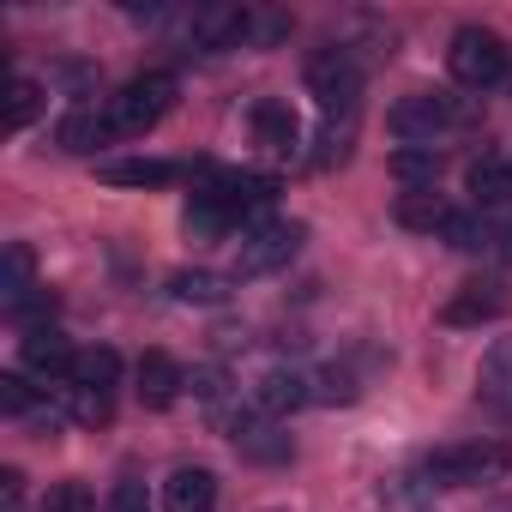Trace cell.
<instances>
[{
  "label": "cell",
  "instance_id": "cell-23",
  "mask_svg": "<svg viewBox=\"0 0 512 512\" xmlns=\"http://www.w3.org/2000/svg\"><path fill=\"white\" fill-rule=\"evenodd\" d=\"M392 175L404 181V187H434V175H440V151H428V145H404V151H392Z\"/></svg>",
  "mask_w": 512,
  "mask_h": 512
},
{
  "label": "cell",
  "instance_id": "cell-7",
  "mask_svg": "<svg viewBox=\"0 0 512 512\" xmlns=\"http://www.w3.org/2000/svg\"><path fill=\"white\" fill-rule=\"evenodd\" d=\"M205 193L235 217V229H247L253 217H260V211L278 199V181H272V175H241V169H229V175H211Z\"/></svg>",
  "mask_w": 512,
  "mask_h": 512
},
{
  "label": "cell",
  "instance_id": "cell-28",
  "mask_svg": "<svg viewBox=\"0 0 512 512\" xmlns=\"http://www.w3.org/2000/svg\"><path fill=\"white\" fill-rule=\"evenodd\" d=\"M308 386H314V398H320V404H356V380H350L344 368H320Z\"/></svg>",
  "mask_w": 512,
  "mask_h": 512
},
{
  "label": "cell",
  "instance_id": "cell-4",
  "mask_svg": "<svg viewBox=\"0 0 512 512\" xmlns=\"http://www.w3.org/2000/svg\"><path fill=\"white\" fill-rule=\"evenodd\" d=\"M446 67H452V79L464 91H494L506 79V43L494 31H482V25H464L452 37V49H446Z\"/></svg>",
  "mask_w": 512,
  "mask_h": 512
},
{
  "label": "cell",
  "instance_id": "cell-32",
  "mask_svg": "<svg viewBox=\"0 0 512 512\" xmlns=\"http://www.w3.org/2000/svg\"><path fill=\"white\" fill-rule=\"evenodd\" d=\"M19 506H25V476L0 470V512H19Z\"/></svg>",
  "mask_w": 512,
  "mask_h": 512
},
{
  "label": "cell",
  "instance_id": "cell-19",
  "mask_svg": "<svg viewBox=\"0 0 512 512\" xmlns=\"http://www.w3.org/2000/svg\"><path fill=\"white\" fill-rule=\"evenodd\" d=\"M31 278H37V253L25 241H7V278H0V302H7V314H19L31 302V290H37Z\"/></svg>",
  "mask_w": 512,
  "mask_h": 512
},
{
  "label": "cell",
  "instance_id": "cell-22",
  "mask_svg": "<svg viewBox=\"0 0 512 512\" xmlns=\"http://www.w3.org/2000/svg\"><path fill=\"white\" fill-rule=\"evenodd\" d=\"M440 235H446L458 253H482V247H494V241H500V229H494L482 211H452V223H446Z\"/></svg>",
  "mask_w": 512,
  "mask_h": 512
},
{
  "label": "cell",
  "instance_id": "cell-13",
  "mask_svg": "<svg viewBox=\"0 0 512 512\" xmlns=\"http://www.w3.org/2000/svg\"><path fill=\"white\" fill-rule=\"evenodd\" d=\"M163 506H169V512H211V506H217V476H211L205 464H181V470H169V482H163Z\"/></svg>",
  "mask_w": 512,
  "mask_h": 512
},
{
  "label": "cell",
  "instance_id": "cell-25",
  "mask_svg": "<svg viewBox=\"0 0 512 512\" xmlns=\"http://www.w3.org/2000/svg\"><path fill=\"white\" fill-rule=\"evenodd\" d=\"M169 296H175V302H199V308H211V302H223L229 290H223L217 272H175V278H169Z\"/></svg>",
  "mask_w": 512,
  "mask_h": 512
},
{
  "label": "cell",
  "instance_id": "cell-18",
  "mask_svg": "<svg viewBox=\"0 0 512 512\" xmlns=\"http://www.w3.org/2000/svg\"><path fill=\"white\" fill-rule=\"evenodd\" d=\"M103 181L109 187H169V181H181V163H169V157H121V163H103Z\"/></svg>",
  "mask_w": 512,
  "mask_h": 512
},
{
  "label": "cell",
  "instance_id": "cell-6",
  "mask_svg": "<svg viewBox=\"0 0 512 512\" xmlns=\"http://www.w3.org/2000/svg\"><path fill=\"white\" fill-rule=\"evenodd\" d=\"M302 241H308L302 223H253L241 235V253H235V278H266V272L290 266Z\"/></svg>",
  "mask_w": 512,
  "mask_h": 512
},
{
  "label": "cell",
  "instance_id": "cell-5",
  "mask_svg": "<svg viewBox=\"0 0 512 512\" xmlns=\"http://www.w3.org/2000/svg\"><path fill=\"white\" fill-rule=\"evenodd\" d=\"M308 91H314V103L338 121V115H356V97H362V67H356V55L350 49H320L314 61H308Z\"/></svg>",
  "mask_w": 512,
  "mask_h": 512
},
{
  "label": "cell",
  "instance_id": "cell-24",
  "mask_svg": "<svg viewBox=\"0 0 512 512\" xmlns=\"http://www.w3.org/2000/svg\"><path fill=\"white\" fill-rule=\"evenodd\" d=\"M229 229H235V217H229V211L199 187V193L187 199V235H229Z\"/></svg>",
  "mask_w": 512,
  "mask_h": 512
},
{
  "label": "cell",
  "instance_id": "cell-30",
  "mask_svg": "<svg viewBox=\"0 0 512 512\" xmlns=\"http://www.w3.org/2000/svg\"><path fill=\"white\" fill-rule=\"evenodd\" d=\"M67 410H73V422H109V392L67 386Z\"/></svg>",
  "mask_w": 512,
  "mask_h": 512
},
{
  "label": "cell",
  "instance_id": "cell-11",
  "mask_svg": "<svg viewBox=\"0 0 512 512\" xmlns=\"http://www.w3.org/2000/svg\"><path fill=\"white\" fill-rule=\"evenodd\" d=\"M506 308H512V296H506L500 284H488V278H482V284H464V290L446 302V314H440V320H446V326H482V320H500Z\"/></svg>",
  "mask_w": 512,
  "mask_h": 512
},
{
  "label": "cell",
  "instance_id": "cell-27",
  "mask_svg": "<svg viewBox=\"0 0 512 512\" xmlns=\"http://www.w3.org/2000/svg\"><path fill=\"white\" fill-rule=\"evenodd\" d=\"M37 512H97V500H91V488L85 482H55L49 494H43V506Z\"/></svg>",
  "mask_w": 512,
  "mask_h": 512
},
{
  "label": "cell",
  "instance_id": "cell-31",
  "mask_svg": "<svg viewBox=\"0 0 512 512\" xmlns=\"http://www.w3.org/2000/svg\"><path fill=\"white\" fill-rule=\"evenodd\" d=\"M109 512H151V494H145V482H121V488L109 494Z\"/></svg>",
  "mask_w": 512,
  "mask_h": 512
},
{
  "label": "cell",
  "instance_id": "cell-1",
  "mask_svg": "<svg viewBox=\"0 0 512 512\" xmlns=\"http://www.w3.org/2000/svg\"><path fill=\"white\" fill-rule=\"evenodd\" d=\"M512 470V446L506 440H458L422 458V476L434 488H476V482H500Z\"/></svg>",
  "mask_w": 512,
  "mask_h": 512
},
{
  "label": "cell",
  "instance_id": "cell-10",
  "mask_svg": "<svg viewBox=\"0 0 512 512\" xmlns=\"http://www.w3.org/2000/svg\"><path fill=\"white\" fill-rule=\"evenodd\" d=\"M247 31H253V13H247V7H205V13H193L187 43L205 49V55H217V49L247 43Z\"/></svg>",
  "mask_w": 512,
  "mask_h": 512
},
{
  "label": "cell",
  "instance_id": "cell-15",
  "mask_svg": "<svg viewBox=\"0 0 512 512\" xmlns=\"http://www.w3.org/2000/svg\"><path fill=\"white\" fill-rule=\"evenodd\" d=\"M253 133H260V145L278 151V157H290L302 145V121H296V109L284 97H260V103H253Z\"/></svg>",
  "mask_w": 512,
  "mask_h": 512
},
{
  "label": "cell",
  "instance_id": "cell-3",
  "mask_svg": "<svg viewBox=\"0 0 512 512\" xmlns=\"http://www.w3.org/2000/svg\"><path fill=\"white\" fill-rule=\"evenodd\" d=\"M464 121H470V109H464L458 97H446V91H410V97H398V103L386 109V127H392L404 145H428V151H434L440 133H452V127H464Z\"/></svg>",
  "mask_w": 512,
  "mask_h": 512
},
{
  "label": "cell",
  "instance_id": "cell-9",
  "mask_svg": "<svg viewBox=\"0 0 512 512\" xmlns=\"http://www.w3.org/2000/svg\"><path fill=\"white\" fill-rule=\"evenodd\" d=\"M19 362L37 374V380H73V362H79V350L55 332V326H31L25 338H19Z\"/></svg>",
  "mask_w": 512,
  "mask_h": 512
},
{
  "label": "cell",
  "instance_id": "cell-26",
  "mask_svg": "<svg viewBox=\"0 0 512 512\" xmlns=\"http://www.w3.org/2000/svg\"><path fill=\"white\" fill-rule=\"evenodd\" d=\"M37 115H43V85H37V79H13V85H7V127L19 133V127H31Z\"/></svg>",
  "mask_w": 512,
  "mask_h": 512
},
{
  "label": "cell",
  "instance_id": "cell-29",
  "mask_svg": "<svg viewBox=\"0 0 512 512\" xmlns=\"http://www.w3.org/2000/svg\"><path fill=\"white\" fill-rule=\"evenodd\" d=\"M0 410L7 416H31L37 410V392H31L25 374H0Z\"/></svg>",
  "mask_w": 512,
  "mask_h": 512
},
{
  "label": "cell",
  "instance_id": "cell-14",
  "mask_svg": "<svg viewBox=\"0 0 512 512\" xmlns=\"http://www.w3.org/2000/svg\"><path fill=\"white\" fill-rule=\"evenodd\" d=\"M464 187H470L476 211H482V205H506V199H512V151H482V157L464 169Z\"/></svg>",
  "mask_w": 512,
  "mask_h": 512
},
{
  "label": "cell",
  "instance_id": "cell-17",
  "mask_svg": "<svg viewBox=\"0 0 512 512\" xmlns=\"http://www.w3.org/2000/svg\"><path fill=\"white\" fill-rule=\"evenodd\" d=\"M55 139H61V151H103L109 139H115V127H109V109H73L61 127H55Z\"/></svg>",
  "mask_w": 512,
  "mask_h": 512
},
{
  "label": "cell",
  "instance_id": "cell-20",
  "mask_svg": "<svg viewBox=\"0 0 512 512\" xmlns=\"http://www.w3.org/2000/svg\"><path fill=\"white\" fill-rule=\"evenodd\" d=\"M398 223H404V229H446V223H452V205H446L434 187H422V193H404V199H398Z\"/></svg>",
  "mask_w": 512,
  "mask_h": 512
},
{
  "label": "cell",
  "instance_id": "cell-8",
  "mask_svg": "<svg viewBox=\"0 0 512 512\" xmlns=\"http://www.w3.org/2000/svg\"><path fill=\"white\" fill-rule=\"evenodd\" d=\"M247 410L253 416H266V422H278V416H290V410H302L308 398H314V386H308V374H290V368H272V374H260L247 392Z\"/></svg>",
  "mask_w": 512,
  "mask_h": 512
},
{
  "label": "cell",
  "instance_id": "cell-2",
  "mask_svg": "<svg viewBox=\"0 0 512 512\" xmlns=\"http://www.w3.org/2000/svg\"><path fill=\"white\" fill-rule=\"evenodd\" d=\"M169 103H175V73H139V79H127L103 109H109L115 139H139V133H151V127L169 115Z\"/></svg>",
  "mask_w": 512,
  "mask_h": 512
},
{
  "label": "cell",
  "instance_id": "cell-16",
  "mask_svg": "<svg viewBox=\"0 0 512 512\" xmlns=\"http://www.w3.org/2000/svg\"><path fill=\"white\" fill-rule=\"evenodd\" d=\"M476 398H482L488 410L512 416V338H500V344L482 356V368H476Z\"/></svg>",
  "mask_w": 512,
  "mask_h": 512
},
{
  "label": "cell",
  "instance_id": "cell-12",
  "mask_svg": "<svg viewBox=\"0 0 512 512\" xmlns=\"http://www.w3.org/2000/svg\"><path fill=\"white\" fill-rule=\"evenodd\" d=\"M181 386H187L181 362L163 356V350H145V362H139V404H145V410H169V404L181 398Z\"/></svg>",
  "mask_w": 512,
  "mask_h": 512
},
{
  "label": "cell",
  "instance_id": "cell-33",
  "mask_svg": "<svg viewBox=\"0 0 512 512\" xmlns=\"http://www.w3.org/2000/svg\"><path fill=\"white\" fill-rule=\"evenodd\" d=\"M494 253H500V260H506V266H512V223H506V229H500V241H494Z\"/></svg>",
  "mask_w": 512,
  "mask_h": 512
},
{
  "label": "cell",
  "instance_id": "cell-21",
  "mask_svg": "<svg viewBox=\"0 0 512 512\" xmlns=\"http://www.w3.org/2000/svg\"><path fill=\"white\" fill-rule=\"evenodd\" d=\"M115 380H121V356H115V350H79V362H73V380H67V386L115 392Z\"/></svg>",
  "mask_w": 512,
  "mask_h": 512
}]
</instances>
